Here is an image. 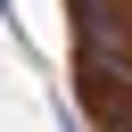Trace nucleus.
Segmentation results:
<instances>
[{
  "label": "nucleus",
  "mask_w": 132,
  "mask_h": 132,
  "mask_svg": "<svg viewBox=\"0 0 132 132\" xmlns=\"http://www.w3.org/2000/svg\"><path fill=\"white\" fill-rule=\"evenodd\" d=\"M0 25H8V41H16L25 58H41V50H33V33H25V16H16V0H0Z\"/></svg>",
  "instance_id": "obj_1"
}]
</instances>
